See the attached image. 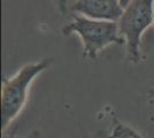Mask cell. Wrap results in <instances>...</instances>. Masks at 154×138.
I'll return each instance as SVG.
<instances>
[{
  "instance_id": "1",
  "label": "cell",
  "mask_w": 154,
  "mask_h": 138,
  "mask_svg": "<svg viewBox=\"0 0 154 138\" xmlns=\"http://www.w3.org/2000/svg\"><path fill=\"white\" fill-rule=\"evenodd\" d=\"M52 63L51 59H44L23 66L13 77L4 79L1 89V129L5 130L16 118L26 103L28 91L31 83L40 72Z\"/></svg>"
},
{
  "instance_id": "2",
  "label": "cell",
  "mask_w": 154,
  "mask_h": 138,
  "mask_svg": "<svg viewBox=\"0 0 154 138\" xmlns=\"http://www.w3.org/2000/svg\"><path fill=\"white\" fill-rule=\"evenodd\" d=\"M62 33L78 35L83 43V57L91 60H96L99 52L108 45L125 44L120 36L117 22L91 20L82 15H74V21L62 28Z\"/></svg>"
},
{
  "instance_id": "3",
  "label": "cell",
  "mask_w": 154,
  "mask_h": 138,
  "mask_svg": "<svg viewBox=\"0 0 154 138\" xmlns=\"http://www.w3.org/2000/svg\"><path fill=\"white\" fill-rule=\"evenodd\" d=\"M153 23V0H132L124 7V13L117 22V26L120 36L125 41L127 55L131 62H140L141 36Z\"/></svg>"
},
{
  "instance_id": "4",
  "label": "cell",
  "mask_w": 154,
  "mask_h": 138,
  "mask_svg": "<svg viewBox=\"0 0 154 138\" xmlns=\"http://www.w3.org/2000/svg\"><path fill=\"white\" fill-rule=\"evenodd\" d=\"M123 4L117 0H79L74 4L72 11L91 20L119 22L124 13Z\"/></svg>"
},
{
  "instance_id": "5",
  "label": "cell",
  "mask_w": 154,
  "mask_h": 138,
  "mask_svg": "<svg viewBox=\"0 0 154 138\" xmlns=\"http://www.w3.org/2000/svg\"><path fill=\"white\" fill-rule=\"evenodd\" d=\"M110 138H143V136L132 127L122 122H116L110 132Z\"/></svg>"
},
{
  "instance_id": "6",
  "label": "cell",
  "mask_w": 154,
  "mask_h": 138,
  "mask_svg": "<svg viewBox=\"0 0 154 138\" xmlns=\"http://www.w3.org/2000/svg\"><path fill=\"white\" fill-rule=\"evenodd\" d=\"M147 96L149 98H154V87H152L151 90H148L147 91Z\"/></svg>"
}]
</instances>
